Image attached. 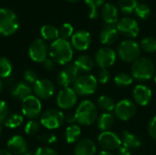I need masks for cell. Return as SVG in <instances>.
<instances>
[{"instance_id": "cell-8", "label": "cell", "mask_w": 156, "mask_h": 155, "mask_svg": "<svg viewBox=\"0 0 156 155\" xmlns=\"http://www.w3.org/2000/svg\"><path fill=\"white\" fill-rule=\"evenodd\" d=\"M116 57L114 49L110 47H102L96 52L94 62L100 69H108L115 63Z\"/></svg>"}, {"instance_id": "cell-5", "label": "cell", "mask_w": 156, "mask_h": 155, "mask_svg": "<svg viewBox=\"0 0 156 155\" xmlns=\"http://www.w3.org/2000/svg\"><path fill=\"white\" fill-rule=\"evenodd\" d=\"M117 54L122 61L127 63H133L140 58L141 47L133 39H125L122 41L118 46Z\"/></svg>"}, {"instance_id": "cell-9", "label": "cell", "mask_w": 156, "mask_h": 155, "mask_svg": "<svg viewBox=\"0 0 156 155\" xmlns=\"http://www.w3.org/2000/svg\"><path fill=\"white\" fill-rule=\"evenodd\" d=\"M21 110L24 116L34 120L40 116L42 111V104L38 98L31 95L22 100Z\"/></svg>"}, {"instance_id": "cell-43", "label": "cell", "mask_w": 156, "mask_h": 155, "mask_svg": "<svg viewBox=\"0 0 156 155\" xmlns=\"http://www.w3.org/2000/svg\"><path fill=\"white\" fill-rule=\"evenodd\" d=\"M35 155H58L56 151H54L51 148L48 147H39Z\"/></svg>"}, {"instance_id": "cell-2", "label": "cell", "mask_w": 156, "mask_h": 155, "mask_svg": "<svg viewBox=\"0 0 156 155\" xmlns=\"http://www.w3.org/2000/svg\"><path fill=\"white\" fill-rule=\"evenodd\" d=\"M131 72L134 79L138 81H146L154 76L155 66L150 58H139L133 63Z\"/></svg>"}, {"instance_id": "cell-16", "label": "cell", "mask_w": 156, "mask_h": 155, "mask_svg": "<svg viewBox=\"0 0 156 155\" xmlns=\"http://www.w3.org/2000/svg\"><path fill=\"white\" fill-rule=\"evenodd\" d=\"M58 106L62 110H70L77 103V94L71 88L62 89L57 96Z\"/></svg>"}, {"instance_id": "cell-48", "label": "cell", "mask_w": 156, "mask_h": 155, "mask_svg": "<svg viewBox=\"0 0 156 155\" xmlns=\"http://www.w3.org/2000/svg\"><path fill=\"white\" fill-rule=\"evenodd\" d=\"M0 155H12V153L5 149H0Z\"/></svg>"}, {"instance_id": "cell-37", "label": "cell", "mask_w": 156, "mask_h": 155, "mask_svg": "<svg viewBox=\"0 0 156 155\" xmlns=\"http://www.w3.org/2000/svg\"><path fill=\"white\" fill-rule=\"evenodd\" d=\"M39 129H40V123L35 120H30L25 126V132L28 135L37 134L39 132Z\"/></svg>"}, {"instance_id": "cell-31", "label": "cell", "mask_w": 156, "mask_h": 155, "mask_svg": "<svg viewBox=\"0 0 156 155\" xmlns=\"http://www.w3.org/2000/svg\"><path fill=\"white\" fill-rule=\"evenodd\" d=\"M141 48L147 53H154L156 51V38L154 37H146L141 41Z\"/></svg>"}, {"instance_id": "cell-42", "label": "cell", "mask_w": 156, "mask_h": 155, "mask_svg": "<svg viewBox=\"0 0 156 155\" xmlns=\"http://www.w3.org/2000/svg\"><path fill=\"white\" fill-rule=\"evenodd\" d=\"M148 132L150 136L156 141V115L150 120L148 123Z\"/></svg>"}, {"instance_id": "cell-17", "label": "cell", "mask_w": 156, "mask_h": 155, "mask_svg": "<svg viewBox=\"0 0 156 155\" xmlns=\"http://www.w3.org/2000/svg\"><path fill=\"white\" fill-rule=\"evenodd\" d=\"M91 42V37L87 30H78L71 37V46L77 50L83 51L89 48Z\"/></svg>"}, {"instance_id": "cell-26", "label": "cell", "mask_w": 156, "mask_h": 155, "mask_svg": "<svg viewBox=\"0 0 156 155\" xmlns=\"http://www.w3.org/2000/svg\"><path fill=\"white\" fill-rule=\"evenodd\" d=\"M114 124V115L111 112L102 113L97 120V126L101 132L109 131Z\"/></svg>"}, {"instance_id": "cell-39", "label": "cell", "mask_w": 156, "mask_h": 155, "mask_svg": "<svg viewBox=\"0 0 156 155\" xmlns=\"http://www.w3.org/2000/svg\"><path fill=\"white\" fill-rule=\"evenodd\" d=\"M111 79V73L108 70V69H100L98 75H97V80L98 82L101 84H106Z\"/></svg>"}, {"instance_id": "cell-38", "label": "cell", "mask_w": 156, "mask_h": 155, "mask_svg": "<svg viewBox=\"0 0 156 155\" xmlns=\"http://www.w3.org/2000/svg\"><path fill=\"white\" fill-rule=\"evenodd\" d=\"M74 29L71 24L69 23H64L61 27L59 28V37L63 39H67L70 37H72Z\"/></svg>"}, {"instance_id": "cell-15", "label": "cell", "mask_w": 156, "mask_h": 155, "mask_svg": "<svg viewBox=\"0 0 156 155\" xmlns=\"http://www.w3.org/2000/svg\"><path fill=\"white\" fill-rule=\"evenodd\" d=\"M33 92L38 99L47 100L53 96L55 92V85L47 79H37L33 85Z\"/></svg>"}, {"instance_id": "cell-53", "label": "cell", "mask_w": 156, "mask_h": 155, "mask_svg": "<svg viewBox=\"0 0 156 155\" xmlns=\"http://www.w3.org/2000/svg\"><path fill=\"white\" fill-rule=\"evenodd\" d=\"M154 82H155V84H156V72L154 73Z\"/></svg>"}, {"instance_id": "cell-30", "label": "cell", "mask_w": 156, "mask_h": 155, "mask_svg": "<svg viewBox=\"0 0 156 155\" xmlns=\"http://www.w3.org/2000/svg\"><path fill=\"white\" fill-rule=\"evenodd\" d=\"M133 82V78L132 75L126 72H120L114 77V83L120 88H125L132 85Z\"/></svg>"}, {"instance_id": "cell-49", "label": "cell", "mask_w": 156, "mask_h": 155, "mask_svg": "<svg viewBox=\"0 0 156 155\" xmlns=\"http://www.w3.org/2000/svg\"><path fill=\"white\" fill-rule=\"evenodd\" d=\"M96 155H114L112 152H107V151H101L98 153H96Z\"/></svg>"}, {"instance_id": "cell-11", "label": "cell", "mask_w": 156, "mask_h": 155, "mask_svg": "<svg viewBox=\"0 0 156 155\" xmlns=\"http://www.w3.org/2000/svg\"><path fill=\"white\" fill-rule=\"evenodd\" d=\"M98 143L100 147L107 152L118 150L122 146V139L111 131L102 132L98 137Z\"/></svg>"}, {"instance_id": "cell-32", "label": "cell", "mask_w": 156, "mask_h": 155, "mask_svg": "<svg viewBox=\"0 0 156 155\" xmlns=\"http://www.w3.org/2000/svg\"><path fill=\"white\" fill-rule=\"evenodd\" d=\"M23 122V116L18 113L11 114L7 117V119L5 121V127L9 129H15L19 127Z\"/></svg>"}, {"instance_id": "cell-1", "label": "cell", "mask_w": 156, "mask_h": 155, "mask_svg": "<svg viewBox=\"0 0 156 155\" xmlns=\"http://www.w3.org/2000/svg\"><path fill=\"white\" fill-rule=\"evenodd\" d=\"M50 58L60 65H67L73 58V48L71 43L61 37L53 41L49 48Z\"/></svg>"}, {"instance_id": "cell-45", "label": "cell", "mask_w": 156, "mask_h": 155, "mask_svg": "<svg viewBox=\"0 0 156 155\" xmlns=\"http://www.w3.org/2000/svg\"><path fill=\"white\" fill-rule=\"evenodd\" d=\"M42 65L44 67L45 69L48 70V71H52L55 69V61L52 58H46L43 62Z\"/></svg>"}, {"instance_id": "cell-19", "label": "cell", "mask_w": 156, "mask_h": 155, "mask_svg": "<svg viewBox=\"0 0 156 155\" xmlns=\"http://www.w3.org/2000/svg\"><path fill=\"white\" fill-rule=\"evenodd\" d=\"M101 16L107 25H116L119 21L118 7L112 3H105L101 8Z\"/></svg>"}, {"instance_id": "cell-24", "label": "cell", "mask_w": 156, "mask_h": 155, "mask_svg": "<svg viewBox=\"0 0 156 155\" xmlns=\"http://www.w3.org/2000/svg\"><path fill=\"white\" fill-rule=\"evenodd\" d=\"M122 145L131 151V150L140 148L142 145V142L140 138L136 136L135 134L130 132L124 131L122 134Z\"/></svg>"}, {"instance_id": "cell-33", "label": "cell", "mask_w": 156, "mask_h": 155, "mask_svg": "<svg viewBox=\"0 0 156 155\" xmlns=\"http://www.w3.org/2000/svg\"><path fill=\"white\" fill-rule=\"evenodd\" d=\"M104 1L105 0H85L86 4L89 5L90 7V13L89 16L90 18L95 19L99 16V12H98V8L101 5H104Z\"/></svg>"}, {"instance_id": "cell-47", "label": "cell", "mask_w": 156, "mask_h": 155, "mask_svg": "<svg viewBox=\"0 0 156 155\" xmlns=\"http://www.w3.org/2000/svg\"><path fill=\"white\" fill-rule=\"evenodd\" d=\"M65 121H67L69 123H72V122H76L75 113H74V114H69L67 117H65Z\"/></svg>"}, {"instance_id": "cell-22", "label": "cell", "mask_w": 156, "mask_h": 155, "mask_svg": "<svg viewBox=\"0 0 156 155\" xmlns=\"http://www.w3.org/2000/svg\"><path fill=\"white\" fill-rule=\"evenodd\" d=\"M74 153L75 155H96L97 147L93 141L85 138L77 143Z\"/></svg>"}, {"instance_id": "cell-12", "label": "cell", "mask_w": 156, "mask_h": 155, "mask_svg": "<svg viewBox=\"0 0 156 155\" xmlns=\"http://www.w3.org/2000/svg\"><path fill=\"white\" fill-rule=\"evenodd\" d=\"M80 71L74 64L66 65L58 74L57 81L61 88H69L70 84H73L80 76Z\"/></svg>"}, {"instance_id": "cell-7", "label": "cell", "mask_w": 156, "mask_h": 155, "mask_svg": "<svg viewBox=\"0 0 156 155\" xmlns=\"http://www.w3.org/2000/svg\"><path fill=\"white\" fill-rule=\"evenodd\" d=\"M65 121L63 112L58 109H49L46 111L40 117V123L48 130L59 128Z\"/></svg>"}, {"instance_id": "cell-4", "label": "cell", "mask_w": 156, "mask_h": 155, "mask_svg": "<svg viewBox=\"0 0 156 155\" xmlns=\"http://www.w3.org/2000/svg\"><path fill=\"white\" fill-rule=\"evenodd\" d=\"M19 21L15 12L9 8H0V34L11 36L17 31Z\"/></svg>"}, {"instance_id": "cell-44", "label": "cell", "mask_w": 156, "mask_h": 155, "mask_svg": "<svg viewBox=\"0 0 156 155\" xmlns=\"http://www.w3.org/2000/svg\"><path fill=\"white\" fill-rule=\"evenodd\" d=\"M39 139L45 143H53L57 141V137L56 135L52 134V133H45V134H42Z\"/></svg>"}, {"instance_id": "cell-18", "label": "cell", "mask_w": 156, "mask_h": 155, "mask_svg": "<svg viewBox=\"0 0 156 155\" xmlns=\"http://www.w3.org/2000/svg\"><path fill=\"white\" fill-rule=\"evenodd\" d=\"M133 96L134 102L140 106H146L150 103L153 96V92L149 87L144 84H138L135 86Z\"/></svg>"}, {"instance_id": "cell-35", "label": "cell", "mask_w": 156, "mask_h": 155, "mask_svg": "<svg viewBox=\"0 0 156 155\" xmlns=\"http://www.w3.org/2000/svg\"><path fill=\"white\" fill-rule=\"evenodd\" d=\"M134 13L138 17H140L142 19H145L150 16L151 8L149 5H147L144 3H138L134 9Z\"/></svg>"}, {"instance_id": "cell-10", "label": "cell", "mask_w": 156, "mask_h": 155, "mask_svg": "<svg viewBox=\"0 0 156 155\" xmlns=\"http://www.w3.org/2000/svg\"><path fill=\"white\" fill-rule=\"evenodd\" d=\"M137 107L136 104L131 100H122L115 105L114 114L115 116L123 122L129 121L136 114Z\"/></svg>"}, {"instance_id": "cell-21", "label": "cell", "mask_w": 156, "mask_h": 155, "mask_svg": "<svg viewBox=\"0 0 156 155\" xmlns=\"http://www.w3.org/2000/svg\"><path fill=\"white\" fill-rule=\"evenodd\" d=\"M119 37V31L116 25H105L101 31L100 39L104 45H112L117 41Z\"/></svg>"}, {"instance_id": "cell-14", "label": "cell", "mask_w": 156, "mask_h": 155, "mask_svg": "<svg viewBox=\"0 0 156 155\" xmlns=\"http://www.w3.org/2000/svg\"><path fill=\"white\" fill-rule=\"evenodd\" d=\"M48 48L42 38L35 39L28 48V54L33 61L42 63L48 56Z\"/></svg>"}, {"instance_id": "cell-50", "label": "cell", "mask_w": 156, "mask_h": 155, "mask_svg": "<svg viewBox=\"0 0 156 155\" xmlns=\"http://www.w3.org/2000/svg\"><path fill=\"white\" fill-rule=\"evenodd\" d=\"M2 89H3V83H2V81H1V79H0V92H1V90H2Z\"/></svg>"}, {"instance_id": "cell-51", "label": "cell", "mask_w": 156, "mask_h": 155, "mask_svg": "<svg viewBox=\"0 0 156 155\" xmlns=\"http://www.w3.org/2000/svg\"><path fill=\"white\" fill-rule=\"evenodd\" d=\"M22 155H33L31 153H24V154Z\"/></svg>"}, {"instance_id": "cell-29", "label": "cell", "mask_w": 156, "mask_h": 155, "mask_svg": "<svg viewBox=\"0 0 156 155\" xmlns=\"http://www.w3.org/2000/svg\"><path fill=\"white\" fill-rule=\"evenodd\" d=\"M97 105L104 112H111V111H114L116 104L114 103V100L112 98H111L110 96H107V95H102L98 99Z\"/></svg>"}, {"instance_id": "cell-13", "label": "cell", "mask_w": 156, "mask_h": 155, "mask_svg": "<svg viewBox=\"0 0 156 155\" xmlns=\"http://www.w3.org/2000/svg\"><path fill=\"white\" fill-rule=\"evenodd\" d=\"M116 27L120 33L128 37H137L140 31L138 22L130 16H125L120 19L116 24Z\"/></svg>"}, {"instance_id": "cell-28", "label": "cell", "mask_w": 156, "mask_h": 155, "mask_svg": "<svg viewBox=\"0 0 156 155\" xmlns=\"http://www.w3.org/2000/svg\"><path fill=\"white\" fill-rule=\"evenodd\" d=\"M81 134V130L79 125L72 124L67 127L65 131V139L68 143H74L79 142V139Z\"/></svg>"}, {"instance_id": "cell-25", "label": "cell", "mask_w": 156, "mask_h": 155, "mask_svg": "<svg viewBox=\"0 0 156 155\" xmlns=\"http://www.w3.org/2000/svg\"><path fill=\"white\" fill-rule=\"evenodd\" d=\"M31 93H32V90L29 87V85L26 82L17 83L11 91L13 98L19 100H24L27 97L31 96Z\"/></svg>"}, {"instance_id": "cell-34", "label": "cell", "mask_w": 156, "mask_h": 155, "mask_svg": "<svg viewBox=\"0 0 156 155\" xmlns=\"http://www.w3.org/2000/svg\"><path fill=\"white\" fill-rule=\"evenodd\" d=\"M12 72V64L6 58H0V78L5 79L10 76Z\"/></svg>"}, {"instance_id": "cell-52", "label": "cell", "mask_w": 156, "mask_h": 155, "mask_svg": "<svg viewBox=\"0 0 156 155\" xmlns=\"http://www.w3.org/2000/svg\"><path fill=\"white\" fill-rule=\"evenodd\" d=\"M1 133H2V126H1V122H0V136H1Z\"/></svg>"}, {"instance_id": "cell-54", "label": "cell", "mask_w": 156, "mask_h": 155, "mask_svg": "<svg viewBox=\"0 0 156 155\" xmlns=\"http://www.w3.org/2000/svg\"><path fill=\"white\" fill-rule=\"evenodd\" d=\"M67 1H69V2H76L78 0H67Z\"/></svg>"}, {"instance_id": "cell-20", "label": "cell", "mask_w": 156, "mask_h": 155, "mask_svg": "<svg viewBox=\"0 0 156 155\" xmlns=\"http://www.w3.org/2000/svg\"><path fill=\"white\" fill-rule=\"evenodd\" d=\"M7 149L11 153L22 155L27 153V143L22 136L15 135L8 140Z\"/></svg>"}, {"instance_id": "cell-41", "label": "cell", "mask_w": 156, "mask_h": 155, "mask_svg": "<svg viewBox=\"0 0 156 155\" xmlns=\"http://www.w3.org/2000/svg\"><path fill=\"white\" fill-rule=\"evenodd\" d=\"M24 79L26 80L27 83H30V84H34L38 79H37V72L32 70V69H27L24 73Z\"/></svg>"}, {"instance_id": "cell-6", "label": "cell", "mask_w": 156, "mask_h": 155, "mask_svg": "<svg viewBox=\"0 0 156 155\" xmlns=\"http://www.w3.org/2000/svg\"><path fill=\"white\" fill-rule=\"evenodd\" d=\"M98 88L97 78L90 74H83L78 77L73 83V90L77 95L88 96L93 94Z\"/></svg>"}, {"instance_id": "cell-27", "label": "cell", "mask_w": 156, "mask_h": 155, "mask_svg": "<svg viewBox=\"0 0 156 155\" xmlns=\"http://www.w3.org/2000/svg\"><path fill=\"white\" fill-rule=\"evenodd\" d=\"M40 33L45 40L55 41L59 38V30L52 25H44L40 29Z\"/></svg>"}, {"instance_id": "cell-3", "label": "cell", "mask_w": 156, "mask_h": 155, "mask_svg": "<svg viewBox=\"0 0 156 155\" xmlns=\"http://www.w3.org/2000/svg\"><path fill=\"white\" fill-rule=\"evenodd\" d=\"M76 122L83 126L93 124L98 118L97 106L89 100H85L80 103L75 111Z\"/></svg>"}, {"instance_id": "cell-46", "label": "cell", "mask_w": 156, "mask_h": 155, "mask_svg": "<svg viewBox=\"0 0 156 155\" xmlns=\"http://www.w3.org/2000/svg\"><path fill=\"white\" fill-rule=\"evenodd\" d=\"M117 155H132V153L129 149L125 148L124 146H121L118 150H117Z\"/></svg>"}, {"instance_id": "cell-40", "label": "cell", "mask_w": 156, "mask_h": 155, "mask_svg": "<svg viewBox=\"0 0 156 155\" xmlns=\"http://www.w3.org/2000/svg\"><path fill=\"white\" fill-rule=\"evenodd\" d=\"M9 116V108L5 101L0 100V122H5V121Z\"/></svg>"}, {"instance_id": "cell-23", "label": "cell", "mask_w": 156, "mask_h": 155, "mask_svg": "<svg viewBox=\"0 0 156 155\" xmlns=\"http://www.w3.org/2000/svg\"><path fill=\"white\" fill-rule=\"evenodd\" d=\"M75 67L78 69L80 72L88 73L91 71L94 68L95 62L94 60L88 55H80L74 61Z\"/></svg>"}, {"instance_id": "cell-36", "label": "cell", "mask_w": 156, "mask_h": 155, "mask_svg": "<svg viewBox=\"0 0 156 155\" xmlns=\"http://www.w3.org/2000/svg\"><path fill=\"white\" fill-rule=\"evenodd\" d=\"M137 4V0H119L120 9L126 14H130L134 11Z\"/></svg>"}]
</instances>
